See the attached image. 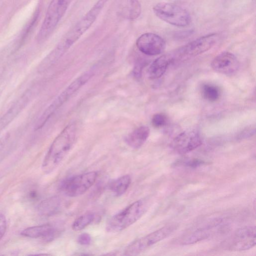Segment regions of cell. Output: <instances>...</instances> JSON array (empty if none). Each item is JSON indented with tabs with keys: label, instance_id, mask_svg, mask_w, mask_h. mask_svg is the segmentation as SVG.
Returning <instances> with one entry per match:
<instances>
[{
	"label": "cell",
	"instance_id": "cell-17",
	"mask_svg": "<svg viewBox=\"0 0 256 256\" xmlns=\"http://www.w3.org/2000/svg\"><path fill=\"white\" fill-rule=\"evenodd\" d=\"M150 130L145 126H140L130 132L125 138L127 144L134 149L140 148L149 136Z\"/></svg>",
	"mask_w": 256,
	"mask_h": 256
},
{
	"label": "cell",
	"instance_id": "cell-7",
	"mask_svg": "<svg viewBox=\"0 0 256 256\" xmlns=\"http://www.w3.org/2000/svg\"><path fill=\"white\" fill-rule=\"evenodd\" d=\"M155 15L162 20L177 26H186L191 22L189 12L182 7L170 2H160L152 8Z\"/></svg>",
	"mask_w": 256,
	"mask_h": 256
},
{
	"label": "cell",
	"instance_id": "cell-25",
	"mask_svg": "<svg viewBox=\"0 0 256 256\" xmlns=\"http://www.w3.org/2000/svg\"><path fill=\"white\" fill-rule=\"evenodd\" d=\"M77 241L80 245L88 246L91 243L92 238L89 234L87 233H82L78 236Z\"/></svg>",
	"mask_w": 256,
	"mask_h": 256
},
{
	"label": "cell",
	"instance_id": "cell-28",
	"mask_svg": "<svg viewBox=\"0 0 256 256\" xmlns=\"http://www.w3.org/2000/svg\"><path fill=\"white\" fill-rule=\"evenodd\" d=\"M204 162L200 160L192 159L186 162L185 164L190 168H196L204 164Z\"/></svg>",
	"mask_w": 256,
	"mask_h": 256
},
{
	"label": "cell",
	"instance_id": "cell-13",
	"mask_svg": "<svg viewBox=\"0 0 256 256\" xmlns=\"http://www.w3.org/2000/svg\"><path fill=\"white\" fill-rule=\"evenodd\" d=\"M34 96V88L26 90L0 118V131L8 125L28 104Z\"/></svg>",
	"mask_w": 256,
	"mask_h": 256
},
{
	"label": "cell",
	"instance_id": "cell-29",
	"mask_svg": "<svg viewBox=\"0 0 256 256\" xmlns=\"http://www.w3.org/2000/svg\"><path fill=\"white\" fill-rule=\"evenodd\" d=\"M2 78V77H0V93L2 90L4 86V80Z\"/></svg>",
	"mask_w": 256,
	"mask_h": 256
},
{
	"label": "cell",
	"instance_id": "cell-18",
	"mask_svg": "<svg viewBox=\"0 0 256 256\" xmlns=\"http://www.w3.org/2000/svg\"><path fill=\"white\" fill-rule=\"evenodd\" d=\"M120 14L129 20H134L140 14L142 7L138 0H124L120 4Z\"/></svg>",
	"mask_w": 256,
	"mask_h": 256
},
{
	"label": "cell",
	"instance_id": "cell-10",
	"mask_svg": "<svg viewBox=\"0 0 256 256\" xmlns=\"http://www.w3.org/2000/svg\"><path fill=\"white\" fill-rule=\"evenodd\" d=\"M217 37L215 33L202 36L180 48L178 54L182 57L194 56L202 54L215 44Z\"/></svg>",
	"mask_w": 256,
	"mask_h": 256
},
{
	"label": "cell",
	"instance_id": "cell-15",
	"mask_svg": "<svg viewBox=\"0 0 256 256\" xmlns=\"http://www.w3.org/2000/svg\"><path fill=\"white\" fill-rule=\"evenodd\" d=\"M58 233V230L54 225L46 224L27 228L20 234L31 238L50 241L55 238Z\"/></svg>",
	"mask_w": 256,
	"mask_h": 256
},
{
	"label": "cell",
	"instance_id": "cell-27",
	"mask_svg": "<svg viewBox=\"0 0 256 256\" xmlns=\"http://www.w3.org/2000/svg\"><path fill=\"white\" fill-rule=\"evenodd\" d=\"M7 228V222L5 216L0 214V240L4 236Z\"/></svg>",
	"mask_w": 256,
	"mask_h": 256
},
{
	"label": "cell",
	"instance_id": "cell-3",
	"mask_svg": "<svg viewBox=\"0 0 256 256\" xmlns=\"http://www.w3.org/2000/svg\"><path fill=\"white\" fill-rule=\"evenodd\" d=\"M148 208L144 200H138L114 215L108 222L106 229L110 232H120L129 227L144 214Z\"/></svg>",
	"mask_w": 256,
	"mask_h": 256
},
{
	"label": "cell",
	"instance_id": "cell-11",
	"mask_svg": "<svg viewBox=\"0 0 256 256\" xmlns=\"http://www.w3.org/2000/svg\"><path fill=\"white\" fill-rule=\"evenodd\" d=\"M202 144V139L198 132L186 130L174 138L172 147L177 153L183 154L196 149Z\"/></svg>",
	"mask_w": 256,
	"mask_h": 256
},
{
	"label": "cell",
	"instance_id": "cell-16",
	"mask_svg": "<svg viewBox=\"0 0 256 256\" xmlns=\"http://www.w3.org/2000/svg\"><path fill=\"white\" fill-rule=\"evenodd\" d=\"M174 60V58L170 54L162 55L156 59L148 70V77L151 79L160 78Z\"/></svg>",
	"mask_w": 256,
	"mask_h": 256
},
{
	"label": "cell",
	"instance_id": "cell-12",
	"mask_svg": "<svg viewBox=\"0 0 256 256\" xmlns=\"http://www.w3.org/2000/svg\"><path fill=\"white\" fill-rule=\"evenodd\" d=\"M138 48L148 56H156L162 53L166 48L164 40L160 36L151 32L141 35L136 41Z\"/></svg>",
	"mask_w": 256,
	"mask_h": 256
},
{
	"label": "cell",
	"instance_id": "cell-22",
	"mask_svg": "<svg viewBox=\"0 0 256 256\" xmlns=\"http://www.w3.org/2000/svg\"><path fill=\"white\" fill-rule=\"evenodd\" d=\"M96 218L92 212L85 213L77 218L73 222L72 228L74 231H80L92 224Z\"/></svg>",
	"mask_w": 256,
	"mask_h": 256
},
{
	"label": "cell",
	"instance_id": "cell-9",
	"mask_svg": "<svg viewBox=\"0 0 256 256\" xmlns=\"http://www.w3.org/2000/svg\"><path fill=\"white\" fill-rule=\"evenodd\" d=\"M256 244L255 226H246L236 230L222 244L226 250L240 252L254 248Z\"/></svg>",
	"mask_w": 256,
	"mask_h": 256
},
{
	"label": "cell",
	"instance_id": "cell-26",
	"mask_svg": "<svg viewBox=\"0 0 256 256\" xmlns=\"http://www.w3.org/2000/svg\"><path fill=\"white\" fill-rule=\"evenodd\" d=\"M145 61L143 60H139L135 64L134 69V74L136 78L140 77L142 74V71L144 66Z\"/></svg>",
	"mask_w": 256,
	"mask_h": 256
},
{
	"label": "cell",
	"instance_id": "cell-20",
	"mask_svg": "<svg viewBox=\"0 0 256 256\" xmlns=\"http://www.w3.org/2000/svg\"><path fill=\"white\" fill-rule=\"evenodd\" d=\"M60 206V199L57 196H52L41 202L38 206V210L42 216H50L58 212Z\"/></svg>",
	"mask_w": 256,
	"mask_h": 256
},
{
	"label": "cell",
	"instance_id": "cell-6",
	"mask_svg": "<svg viewBox=\"0 0 256 256\" xmlns=\"http://www.w3.org/2000/svg\"><path fill=\"white\" fill-rule=\"evenodd\" d=\"M176 224H170L160 228L130 243L124 249V254L136 256L144 252L154 244L170 236L178 228Z\"/></svg>",
	"mask_w": 256,
	"mask_h": 256
},
{
	"label": "cell",
	"instance_id": "cell-1",
	"mask_svg": "<svg viewBox=\"0 0 256 256\" xmlns=\"http://www.w3.org/2000/svg\"><path fill=\"white\" fill-rule=\"evenodd\" d=\"M76 126L74 122L67 125L55 138L50 146L42 164L45 174L54 170L64 159L72 148L76 136Z\"/></svg>",
	"mask_w": 256,
	"mask_h": 256
},
{
	"label": "cell",
	"instance_id": "cell-23",
	"mask_svg": "<svg viewBox=\"0 0 256 256\" xmlns=\"http://www.w3.org/2000/svg\"><path fill=\"white\" fill-rule=\"evenodd\" d=\"M201 92L203 98L211 102L216 101L220 95L219 88L211 84H204L202 86Z\"/></svg>",
	"mask_w": 256,
	"mask_h": 256
},
{
	"label": "cell",
	"instance_id": "cell-19",
	"mask_svg": "<svg viewBox=\"0 0 256 256\" xmlns=\"http://www.w3.org/2000/svg\"><path fill=\"white\" fill-rule=\"evenodd\" d=\"M220 222V220H216L204 227L197 228L186 236L182 241L183 244H190L206 238L210 234V230Z\"/></svg>",
	"mask_w": 256,
	"mask_h": 256
},
{
	"label": "cell",
	"instance_id": "cell-24",
	"mask_svg": "<svg viewBox=\"0 0 256 256\" xmlns=\"http://www.w3.org/2000/svg\"><path fill=\"white\" fill-rule=\"evenodd\" d=\"M168 122V117L163 113H157L154 114L152 119V126L160 128L166 126Z\"/></svg>",
	"mask_w": 256,
	"mask_h": 256
},
{
	"label": "cell",
	"instance_id": "cell-14",
	"mask_svg": "<svg viewBox=\"0 0 256 256\" xmlns=\"http://www.w3.org/2000/svg\"><path fill=\"white\" fill-rule=\"evenodd\" d=\"M240 64L236 57L232 53L224 52L216 56L211 62L212 69L220 74L230 75L236 72Z\"/></svg>",
	"mask_w": 256,
	"mask_h": 256
},
{
	"label": "cell",
	"instance_id": "cell-5",
	"mask_svg": "<svg viewBox=\"0 0 256 256\" xmlns=\"http://www.w3.org/2000/svg\"><path fill=\"white\" fill-rule=\"evenodd\" d=\"M72 0H52L38 32L37 39L44 42L52 33L60 20Z\"/></svg>",
	"mask_w": 256,
	"mask_h": 256
},
{
	"label": "cell",
	"instance_id": "cell-2",
	"mask_svg": "<svg viewBox=\"0 0 256 256\" xmlns=\"http://www.w3.org/2000/svg\"><path fill=\"white\" fill-rule=\"evenodd\" d=\"M108 0H98L89 11L64 36L55 48L48 54L56 62L64 53L90 27Z\"/></svg>",
	"mask_w": 256,
	"mask_h": 256
},
{
	"label": "cell",
	"instance_id": "cell-8",
	"mask_svg": "<svg viewBox=\"0 0 256 256\" xmlns=\"http://www.w3.org/2000/svg\"><path fill=\"white\" fill-rule=\"evenodd\" d=\"M97 177L98 173L94 171L72 176L62 181L60 189L68 196H78L84 194L93 186Z\"/></svg>",
	"mask_w": 256,
	"mask_h": 256
},
{
	"label": "cell",
	"instance_id": "cell-21",
	"mask_svg": "<svg viewBox=\"0 0 256 256\" xmlns=\"http://www.w3.org/2000/svg\"><path fill=\"white\" fill-rule=\"evenodd\" d=\"M130 183V176L126 174L112 180L109 184L108 188L114 195L119 196L126 192Z\"/></svg>",
	"mask_w": 256,
	"mask_h": 256
},
{
	"label": "cell",
	"instance_id": "cell-4",
	"mask_svg": "<svg viewBox=\"0 0 256 256\" xmlns=\"http://www.w3.org/2000/svg\"><path fill=\"white\" fill-rule=\"evenodd\" d=\"M93 75L94 72L92 70L88 71L76 78L46 108L40 116L34 126V130H37L42 128L57 110L87 82Z\"/></svg>",
	"mask_w": 256,
	"mask_h": 256
}]
</instances>
